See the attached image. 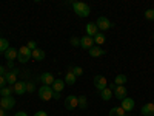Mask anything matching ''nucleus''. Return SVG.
I'll list each match as a JSON object with an SVG mask.
<instances>
[{"mask_svg": "<svg viewBox=\"0 0 154 116\" xmlns=\"http://www.w3.org/2000/svg\"><path fill=\"white\" fill-rule=\"evenodd\" d=\"M72 9H74V12L79 17H88L89 14H91V8H89V5H86L83 2H74L72 3Z\"/></svg>", "mask_w": 154, "mask_h": 116, "instance_id": "obj_1", "label": "nucleus"}, {"mask_svg": "<svg viewBox=\"0 0 154 116\" xmlns=\"http://www.w3.org/2000/svg\"><path fill=\"white\" fill-rule=\"evenodd\" d=\"M32 57V51L25 45V47H20L19 48V54H17V60L20 62V63H26V62H29V59Z\"/></svg>", "mask_w": 154, "mask_h": 116, "instance_id": "obj_2", "label": "nucleus"}, {"mask_svg": "<svg viewBox=\"0 0 154 116\" xmlns=\"http://www.w3.org/2000/svg\"><path fill=\"white\" fill-rule=\"evenodd\" d=\"M38 98H40L42 101H49V99H53V88L48 87V85H42V87H38Z\"/></svg>", "mask_w": 154, "mask_h": 116, "instance_id": "obj_3", "label": "nucleus"}, {"mask_svg": "<svg viewBox=\"0 0 154 116\" xmlns=\"http://www.w3.org/2000/svg\"><path fill=\"white\" fill-rule=\"evenodd\" d=\"M96 25H97V28L100 30V33H102V31H106V30H109V28L112 27V23L109 22V19L105 17V16H100V17L96 20Z\"/></svg>", "mask_w": 154, "mask_h": 116, "instance_id": "obj_4", "label": "nucleus"}, {"mask_svg": "<svg viewBox=\"0 0 154 116\" xmlns=\"http://www.w3.org/2000/svg\"><path fill=\"white\" fill-rule=\"evenodd\" d=\"M0 107H2L3 110H12L16 107V98L14 96L2 98V99H0Z\"/></svg>", "mask_w": 154, "mask_h": 116, "instance_id": "obj_5", "label": "nucleus"}, {"mask_svg": "<svg viewBox=\"0 0 154 116\" xmlns=\"http://www.w3.org/2000/svg\"><path fill=\"white\" fill-rule=\"evenodd\" d=\"M79 107V98L74 96V95H69L65 98V108L66 110H74Z\"/></svg>", "mask_w": 154, "mask_h": 116, "instance_id": "obj_6", "label": "nucleus"}, {"mask_svg": "<svg viewBox=\"0 0 154 116\" xmlns=\"http://www.w3.org/2000/svg\"><path fill=\"white\" fill-rule=\"evenodd\" d=\"M94 87L99 90V92H102V90H105L108 87V82H106V77L102 76V74H97L94 76Z\"/></svg>", "mask_w": 154, "mask_h": 116, "instance_id": "obj_7", "label": "nucleus"}, {"mask_svg": "<svg viewBox=\"0 0 154 116\" xmlns=\"http://www.w3.org/2000/svg\"><path fill=\"white\" fill-rule=\"evenodd\" d=\"M19 73H20V70H19V68H14V70H11V71H6V74H5L6 84L14 85V84L17 82V76H19Z\"/></svg>", "mask_w": 154, "mask_h": 116, "instance_id": "obj_8", "label": "nucleus"}, {"mask_svg": "<svg viewBox=\"0 0 154 116\" xmlns=\"http://www.w3.org/2000/svg\"><path fill=\"white\" fill-rule=\"evenodd\" d=\"M112 93H114V96L117 98V99H120V101H123L128 95H126V87L125 85H116V88L112 90Z\"/></svg>", "mask_w": 154, "mask_h": 116, "instance_id": "obj_9", "label": "nucleus"}, {"mask_svg": "<svg viewBox=\"0 0 154 116\" xmlns=\"http://www.w3.org/2000/svg\"><path fill=\"white\" fill-rule=\"evenodd\" d=\"M12 90H14V93L16 95H25L26 93V82H23V81H17L14 85H12Z\"/></svg>", "mask_w": 154, "mask_h": 116, "instance_id": "obj_10", "label": "nucleus"}, {"mask_svg": "<svg viewBox=\"0 0 154 116\" xmlns=\"http://www.w3.org/2000/svg\"><path fill=\"white\" fill-rule=\"evenodd\" d=\"M54 81H56V79H54V76L51 74V73H48V71L40 74V82H42L43 85H48V87H51V85L54 84Z\"/></svg>", "mask_w": 154, "mask_h": 116, "instance_id": "obj_11", "label": "nucleus"}, {"mask_svg": "<svg viewBox=\"0 0 154 116\" xmlns=\"http://www.w3.org/2000/svg\"><path fill=\"white\" fill-rule=\"evenodd\" d=\"M17 54H19V50H16V48H8L6 51H5V59L8 60V62H14L16 59H17Z\"/></svg>", "mask_w": 154, "mask_h": 116, "instance_id": "obj_12", "label": "nucleus"}, {"mask_svg": "<svg viewBox=\"0 0 154 116\" xmlns=\"http://www.w3.org/2000/svg\"><path fill=\"white\" fill-rule=\"evenodd\" d=\"M80 47L85 48V50L93 48V47H94V39H93V37H89V36H83V37H80Z\"/></svg>", "mask_w": 154, "mask_h": 116, "instance_id": "obj_13", "label": "nucleus"}, {"mask_svg": "<svg viewBox=\"0 0 154 116\" xmlns=\"http://www.w3.org/2000/svg\"><path fill=\"white\" fill-rule=\"evenodd\" d=\"M125 111H131L134 107H136V102H134V99H131V98H125L123 101H122V105H120Z\"/></svg>", "mask_w": 154, "mask_h": 116, "instance_id": "obj_14", "label": "nucleus"}, {"mask_svg": "<svg viewBox=\"0 0 154 116\" xmlns=\"http://www.w3.org/2000/svg\"><path fill=\"white\" fill-rule=\"evenodd\" d=\"M85 30H86V36H89V37H94V36L99 33V28H97L96 22H89V23H86Z\"/></svg>", "mask_w": 154, "mask_h": 116, "instance_id": "obj_15", "label": "nucleus"}, {"mask_svg": "<svg viewBox=\"0 0 154 116\" xmlns=\"http://www.w3.org/2000/svg\"><path fill=\"white\" fill-rule=\"evenodd\" d=\"M140 113H142L143 116H152V113H154V104H152V102L145 104L142 107V110H140Z\"/></svg>", "mask_w": 154, "mask_h": 116, "instance_id": "obj_16", "label": "nucleus"}, {"mask_svg": "<svg viewBox=\"0 0 154 116\" xmlns=\"http://www.w3.org/2000/svg\"><path fill=\"white\" fill-rule=\"evenodd\" d=\"M89 56L91 57H100V56H103L105 54V50H102L100 47H93V48H89Z\"/></svg>", "mask_w": 154, "mask_h": 116, "instance_id": "obj_17", "label": "nucleus"}, {"mask_svg": "<svg viewBox=\"0 0 154 116\" xmlns=\"http://www.w3.org/2000/svg\"><path fill=\"white\" fill-rule=\"evenodd\" d=\"M45 51L43 50H40V48H35L34 51H32V59L34 60H38V62H40V60H43L45 59Z\"/></svg>", "mask_w": 154, "mask_h": 116, "instance_id": "obj_18", "label": "nucleus"}, {"mask_svg": "<svg viewBox=\"0 0 154 116\" xmlns=\"http://www.w3.org/2000/svg\"><path fill=\"white\" fill-rule=\"evenodd\" d=\"M63 88H65V81H63V79H56L54 84H53V92L60 93Z\"/></svg>", "mask_w": 154, "mask_h": 116, "instance_id": "obj_19", "label": "nucleus"}, {"mask_svg": "<svg viewBox=\"0 0 154 116\" xmlns=\"http://www.w3.org/2000/svg\"><path fill=\"white\" fill-rule=\"evenodd\" d=\"M75 81H77L75 74L69 70V71L65 74V84H66V85H74V84H75Z\"/></svg>", "mask_w": 154, "mask_h": 116, "instance_id": "obj_20", "label": "nucleus"}, {"mask_svg": "<svg viewBox=\"0 0 154 116\" xmlns=\"http://www.w3.org/2000/svg\"><path fill=\"white\" fill-rule=\"evenodd\" d=\"M126 81H128L126 74H117L114 77V85H126Z\"/></svg>", "mask_w": 154, "mask_h": 116, "instance_id": "obj_21", "label": "nucleus"}, {"mask_svg": "<svg viewBox=\"0 0 154 116\" xmlns=\"http://www.w3.org/2000/svg\"><path fill=\"white\" fill-rule=\"evenodd\" d=\"M93 39H94V44H97V45H103V44H105V40H106L105 34H103V33H100V31H99Z\"/></svg>", "mask_w": 154, "mask_h": 116, "instance_id": "obj_22", "label": "nucleus"}, {"mask_svg": "<svg viewBox=\"0 0 154 116\" xmlns=\"http://www.w3.org/2000/svg\"><path fill=\"white\" fill-rule=\"evenodd\" d=\"M9 48V42L8 39L5 37H0V54H5V51Z\"/></svg>", "mask_w": 154, "mask_h": 116, "instance_id": "obj_23", "label": "nucleus"}, {"mask_svg": "<svg viewBox=\"0 0 154 116\" xmlns=\"http://www.w3.org/2000/svg\"><path fill=\"white\" fill-rule=\"evenodd\" d=\"M109 116H125V110L122 107H112L109 110Z\"/></svg>", "mask_w": 154, "mask_h": 116, "instance_id": "obj_24", "label": "nucleus"}, {"mask_svg": "<svg viewBox=\"0 0 154 116\" xmlns=\"http://www.w3.org/2000/svg\"><path fill=\"white\" fill-rule=\"evenodd\" d=\"M100 98L103 99V101H109V99L112 98V92H111V90L106 87L105 90H102V92H100Z\"/></svg>", "mask_w": 154, "mask_h": 116, "instance_id": "obj_25", "label": "nucleus"}, {"mask_svg": "<svg viewBox=\"0 0 154 116\" xmlns=\"http://www.w3.org/2000/svg\"><path fill=\"white\" fill-rule=\"evenodd\" d=\"M12 93H14V90H12V87H5V88L0 90V96H2V98L12 96Z\"/></svg>", "mask_w": 154, "mask_h": 116, "instance_id": "obj_26", "label": "nucleus"}, {"mask_svg": "<svg viewBox=\"0 0 154 116\" xmlns=\"http://www.w3.org/2000/svg\"><path fill=\"white\" fill-rule=\"evenodd\" d=\"M79 108H82V110L88 108V99H86V96H79Z\"/></svg>", "mask_w": 154, "mask_h": 116, "instance_id": "obj_27", "label": "nucleus"}, {"mask_svg": "<svg viewBox=\"0 0 154 116\" xmlns=\"http://www.w3.org/2000/svg\"><path fill=\"white\" fill-rule=\"evenodd\" d=\"M145 19L146 20H154V9L152 8H149V9L145 11Z\"/></svg>", "mask_w": 154, "mask_h": 116, "instance_id": "obj_28", "label": "nucleus"}, {"mask_svg": "<svg viewBox=\"0 0 154 116\" xmlns=\"http://www.w3.org/2000/svg\"><path fill=\"white\" fill-rule=\"evenodd\" d=\"M71 71L75 74V77H79V76H82V74H83V68H82V67H72V68H71Z\"/></svg>", "mask_w": 154, "mask_h": 116, "instance_id": "obj_29", "label": "nucleus"}, {"mask_svg": "<svg viewBox=\"0 0 154 116\" xmlns=\"http://www.w3.org/2000/svg\"><path fill=\"white\" fill-rule=\"evenodd\" d=\"M69 44L72 47H80V39H77V37H71L69 39Z\"/></svg>", "mask_w": 154, "mask_h": 116, "instance_id": "obj_30", "label": "nucleus"}, {"mask_svg": "<svg viewBox=\"0 0 154 116\" xmlns=\"http://www.w3.org/2000/svg\"><path fill=\"white\" fill-rule=\"evenodd\" d=\"M26 92H28V93L35 92V85H34V82H26Z\"/></svg>", "mask_w": 154, "mask_h": 116, "instance_id": "obj_31", "label": "nucleus"}, {"mask_svg": "<svg viewBox=\"0 0 154 116\" xmlns=\"http://www.w3.org/2000/svg\"><path fill=\"white\" fill-rule=\"evenodd\" d=\"M26 47H28V48H29V50H31V51H34V50H35V48H38V47H37V42H35V40H29V42H28V45H26Z\"/></svg>", "mask_w": 154, "mask_h": 116, "instance_id": "obj_32", "label": "nucleus"}, {"mask_svg": "<svg viewBox=\"0 0 154 116\" xmlns=\"http://www.w3.org/2000/svg\"><path fill=\"white\" fill-rule=\"evenodd\" d=\"M5 87H6V79H5V76H0V90Z\"/></svg>", "mask_w": 154, "mask_h": 116, "instance_id": "obj_33", "label": "nucleus"}, {"mask_svg": "<svg viewBox=\"0 0 154 116\" xmlns=\"http://www.w3.org/2000/svg\"><path fill=\"white\" fill-rule=\"evenodd\" d=\"M34 116H48V113H46V111H43V110H40V111H35V113H34Z\"/></svg>", "mask_w": 154, "mask_h": 116, "instance_id": "obj_34", "label": "nucleus"}, {"mask_svg": "<svg viewBox=\"0 0 154 116\" xmlns=\"http://www.w3.org/2000/svg\"><path fill=\"white\" fill-rule=\"evenodd\" d=\"M5 74H6V68L0 65V76H5Z\"/></svg>", "mask_w": 154, "mask_h": 116, "instance_id": "obj_35", "label": "nucleus"}, {"mask_svg": "<svg viewBox=\"0 0 154 116\" xmlns=\"http://www.w3.org/2000/svg\"><path fill=\"white\" fill-rule=\"evenodd\" d=\"M53 99H60V93H57V92H53Z\"/></svg>", "mask_w": 154, "mask_h": 116, "instance_id": "obj_36", "label": "nucleus"}, {"mask_svg": "<svg viewBox=\"0 0 154 116\" xmlns=\"http://www.w3.org/2000/svg\"><path fill=\"white\" fill-rule=\"evenodd\" d=\"M14 116H28V113H25V111H17Z\"/></svg>", "mask_w": 154, "mask_h": 116, "instance_id": "obj_37", "label": "nucleus"}, {"mask_svg": "<svg viewBox=\"0 0 154 116\" xmlns=\"http://www.w3.org/2000/svg\"><path fill=\"white\" fill-rule=\"evenodd\" d=\"M8 68H11V70H14V62H8Z\"/></svg>", "mask_w": 154, "mask_h": 116, "instance_id": "obj_38", "label": "nucleus"}, {"mask_svg": "<svg viewBox=\"0 0 154 116\" xmlns=\"http://www.w3.org/2000/svg\"><path fill=\"white\" fill-rule=\"evenodd\" d=\"M0 116H6V111H5L2 107H0Z\"/></svg>", "mask_w": 154, "mask_h": 116, "instance_id": "obj_39", "label": "nucleus"}, {"mask_svg": "<svg viewBox=\"0 0 154 116\" xmlns=\"http://www.w3.org/2000/svg\"><path fill=\"white\" fill-rule=\"evenodd\" d=\"M152 40H154V34H152Z\"/></svg>", "mask_w": 154, "mask_h": 116, "instance_id": "obj_40", "label": "nucleus"}, {"mask_svg": "<svg viewBox=\"0 0 154 116\" xmlns=\"http://www.w3.org/2000/svg\"><path fill=\"white\" fill-rule=\"evenodd\" d=\"M0 99H2V96H0Z\"/></svg>", "mask_w": 154, "mask_h": 116, "instance_id": "obj_41", "label": "nucleus"}, {"mask_svg": "<svg viewBox=\"0 0 154 116\" xmlns=\"http://www.w3.org/2000/svg\"><path fill=\"white\" fill-rule=\"evenodd\" d=\"M152 104H154V101H152Z\"/></svg>", "mask_w": 154, "mask_h": 116, "instance_id": "obj_42", "label": "nucleus"}, {"mask_svg": "<svg viewBox=\"0 0 154 116\" xmlns=\"http://www.w3.org/2000/svg\"><path fill=\"white\" fill-rule=\"evenodd\" d=\"M152 116H154V113H152Z\"/></svg>", "mask_w": 154, "mask_h": 116, "instance_id": "obj_43", "label": "nucleus"}]
</instances>
